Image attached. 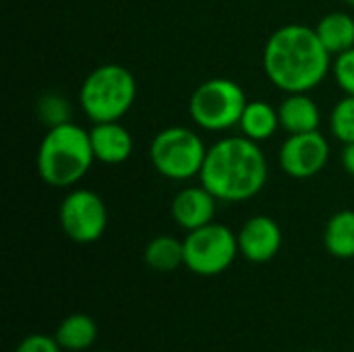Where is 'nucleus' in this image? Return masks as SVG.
I'll list each match as a JSON object with an SVG mask.
<instances>
[{
  "mask_svg": "<svg viewBox=\"0 0 354 352\" xmlns=\"http://www.w3.org/2000/svg\"><path fill=\"white\" fill-rule=\"evenodd\" d=\"M280 127L288 135L319 131L322 112L315 100L309 93H286L282 104L278 106Z\"/></svg>",
  "mask_w": 354,
  "mask_h": 352,
  "instance_id": "13",
  "label": "nucleus"
},
{
  "mask_svg": "<svg viewBox=\"0 0 354 352\" xmlns=\"http://www.w3.org/2000/svg\"><path fill=\"white\" fill-rule=\"evenodd\" d=\"M62 351L83 352L91 349L97 340V324L85 313H73L60 322L54 334Z\"/></svg>",
  "mask_w": 354,
  "mask_h": 352,
  "instance_id": "16",
  "label": "nucleus"
},
{
  "mask_svg": "<svg viewBox=\"0 0 354 352\" xmlns=\"http://www.w3.org/2000/svg\"><path fill=\"white\" fill-rule=\"evenodd\" d=\"M330 131L342 143L354 141V95H344L336 102L330 114Z\"/></svg>",
  "mask_w": 354,
  "mask_h": 352,
  "instance_id": "20",
  "label": "nucleus"
},
{
  "mask_svg": "<svg viewBox=\"0 0 354 352\" xmlns=\"http://www.w3.org/2000/svg\"><path fill=\"white\" fill-rule=\"evenodd\" d=\"M332 73L344 95H354V48L334 56Z\"/></svg>",
  "mask_w": 354,
  "mask_h": 352,
  "instance_id": "21",
  "label": "nucleus"
},
{
  "mask_svg": "<svg viewBox=\"0 0 354 352\" xmlns=\"http://www.w3.org/2000/svg\"><path fill=\"white\" fill-rule=\"evenodd\" d=\"M324 247L332 257H354V210L336 212L324 228Z\"/></svg>",
  "mask_w": 354,
  "mask_h": 352,
  "instance_id": "17",
  "label": "nucleus"
},
{
  "mask_svg": "<svg viewBox=\"0 0 354 352\" xmlns=\"http://www.w3.org/2000/svg\"><path fill=\"white\" fill-rule=\"evenodd\" d=\"M15 352H62L60 344L56 342L54 336H46V334H29L25 336Z\"/></svg>",
  "mask_w": 354,
  "mask_h": 352,
  "instance_id": "22",
  "label": "nucleus"
},
{
  "mask_svg": "<svg viewBox=\"0 0 354 352\" xmlns=\"http://www.w3.org/2000/svg\"><path fill=\"white\" fill-rule=\"evenodd\" d=\"M309 352H324V351H309Z\"/></svg>",
  "mask_w": 354,
  "mask_h": 352,
  "instance_id": "25",
  "label": "nucleus"
},
{
  "mask_svg": "<svg viewBox=\"0 0 354 352\" xmlns=\"http://www.w3.org/2000/svg\"><path fill=\"white\" fill-rule=\"evenodd\" d=\"M199 183L218 201L241 203L261 193L268 183V160L259 143L232 135L207 147Z\"/></svg>",
  "mask_w": 354,
  "mask_h": 352,
  "instance_id": "2",
  "label": "nucleus"
},
{
  "mask_svg": "<svg viewBox=\"0 0 354 352\" xmlns=\"http://www.w3.org/2000/svg\"><path fill=\"white\" fill-rule=\"evenodd\" d=\"M58 222L66 239L77 245H91L108 228V207L95 191L73 189L58 207Z\"/></svg>",
  "mask_w": 354,
  "mask_h": 352,
  "instance_id": "8",
  "label": "nucleus"
},
{
  "mask_svg": "<svg viewBox=\"0 0 354 352\" xmlns=\"http://www.w3.org/2000/svg\"><path fill=\"white\" fill-rule=\"evenodd\" d=\"M330 160V141L319 131L288 135L278 151L280 168L297 180L317 176Z\"/></svg>",
  "mask_w": 354,
  "mask_h": 352,
  "instance_id": "9",
  "label": "nucleus"
},
{
  "mask_svg": "<svg viewBox=\"0 0 354 352\" xmlns=\"http://www.w3.org/2000/svg\"><path fill=\"white\" fill-rule=\"evenodd\" d=\"M143 261L156 272H174L185 266V245L176 237L158 234L145 245Z\"/></svg>",
  "mask_w": 354,
  "mask_h": 352,
  "instance_id": "18",
  "label": "nucleus"
},
{
  "mask_svg": "<svg viewBox=\"0 0 354 352\" xmlns=\"http://www.w3.org/2000/svg\"><path fill=\"white\" fill-rule=\"evenodd\" d=\"M35 112L48 129L71 120V104L64 95H60L56 91L44 93L35 104Z\"/></svg>",
  "mask_w": 354,
  "mask_h": 352,
  "instance_id": "19",
  "label": "nucleus"
},
{
  "mask_svg": "<svg viewBox=\"0 0 354 352\" xmlns=\"http://www.w3.org/2000/svg\"><path fill=\"white\" fill-rule=\"evenodd\" d=\"M183 245L185 268L205 278L226 272L236 259V255H241L236 234L220 222H209L201 228L187 232Z\"/></svg>",
  "mask_w": 354,
  "mask_h": 352,
  "instance_id": "7",
  "label": "nucleus"
},
{
  "mask_svg": "<svg viewBox=\"0 0 354 352\" xmlns=\"http://www.w3.org/2000/svg\"><path fill=\"white\" fill-rule=\"evenodd\" d=\"M266 77L284 93H309L332 71V54L315 27L288 23L276 29L263 46Z\"/></svg>",
  "mask_w": 354,
  "mask_h": 352,
  "instance_id": "1",
  "label": "nucleus"
},
{
  "mask_svg": "<svg viewBox=\"0 0 354 352\" xmlns=\"http://www.w3.org/2000/svg\"><path fill=\"white\" fill-rule=\"evenodd\" d=\"M91 137V147L95 162L108 164V166H118L124 164L135 147L133 135L120 120H110V122H95L89 131Z\"/></svg>",
  "mask_w": 354,
  "mask_h": 352,
  "instance_id": "12",
  "label": "nucleus"
},
{
  "mask_svg": "<svg viewBox=\"0 0 354 352\" xmlns=\"http://www.w3.org/2000/svg\"><path fill=\"white\" fill-rule=\"evenodd\" d=\"M239 129L245 137L261 143L268 141L276 135V131L280 129V116H278V108H274L272 104L263 102V100H251L247 102Z\"/></svg>",
  "mask_w": 354,
  "mask_h": 352,
  "instance_id": "14",
  "label": "nucleus"
},
{
  "mask_svg": "<svg viewBox=\"0 0 354 352\" xmlns=\"http://www.w3.org/2000/svg\"><path fill=\"white\" fill-rule=\"evenodd\" d=\"M93 162L89 131L73 120L50 127L35 156L39 178L54 189H68L81 183Z\"/></svg>",
  "mask_w": 354,
  "mask_h": 352,
  "instance_id": "3",
  "label": "nucleus"
},
{
  "mask_svg": "<svg viewBox=\"0 0 354 352\" xmlns=\"http://www.w3.org/2000/svg\"><path fill=\"white\" fill-rule=\"evenodd\" d=\"M340 164H342V168H344L351 176H354V141L353 143H346V145L342 147Z\"/></svg>",
  "mask_w": 354,
  "mask_h": 352,
  "instance_id": "23",
  "label": "nucleus"
},
{
  "mask_svg": "<svg viewBox=\"0 0 354 352\" xmlns=\"http://www.w3.org/2000/svg\"><path fill=\"white\" fill-rule=\"evenodd\" d=\"M216 210H218V199L203 185L183 187L174 195L170 205L172 220L176 222V226H180L187 232L214 222Z\"/></svg>",
  "mask_w": 354,
  "mask_h": 352,
  "instance_id": "11",
  "label": "nucleus"
},
{
  "mask_svg": "<svg viewBox=\"0 0 354 352\" xmlns=\"http://www.w3.org/2000/svg\"><path fill=\"white\" fill-rule=\"evenodd\" d=\"M207 147L189 127H166L151 139L149 160L156 172L168 180L185 183L201 174Z\"/></svg>",
  "mask_w": 354,
  "mask_h": 352,
  "instance_id": "6",
  "label": "nucleus"
},
{
  "mask_svg": "<svg viewBox=\"0 0 354 352\" xmlns=\"http://www.w3.org/2000/svg\"><path fill=\"white\" fill-rule=\"evenodd\" d=\"M135 100L137 81L127 66L116 62L93 68L79 89L81 110L93 124L120 120L133 108Z\"/></svg>",
  "mask_w": 354,
  "mask_h": 352,
  "instance_id": "4",
  "label": "nucleus"
},
{
  "mask_svg": "<svg viewBox=\"0 0 354 352\" xmlns=\"http://www.w3.org/2000/svg\"><path fill=\"white\" fill-rule=\"evenodd\" d=\"M245 89L226 77H214L195 87L189 100L191 120L207 133H224L239 127L247 106Z\"/></svg>",
  "mask_w": 354,
  "mask_h": 352,
  "instance_id": "5",
  "label": "nucleus"
},
{
  "mask_svg": "<svg viewBox=\"0 0 354 352\" xmlns=\"http://www.w3.org/2000/svg\"><path fill=\"white\" fill-rule=\"evenodd\" d=\"M239 253L251 263H268L282 249V228L270 216L249 218L236 232Z\"/></svg>",
  "mask_w": 354,
  "mask_h": 352,
  "instance_id": "10",
  "label": "nucleus"
},
{
  "mask_svg": "<svg viewBox=\"0 0 354 352\" xmlns=\"http://www.w3.org/2000/svg\"><path fill=\"white\" fill-rule=\"evenodd\" d=\"M322 44L332 56H338L354 48V19L348 12L334 10L319 19L315 27Z\"/></svg>",
  "mask_w": 354,
  "mask_h": 352,
  "instance_id": "15",
  "label": "nucleus"
},
{
  "mask_svg": "<svg viewBox=\"0 0 354 352\" xmlns=\"http://www.w3.org/2000/svg\"><path fill=\"white\" fill-rule=\"evenodd\" d=\"M346 2H348V4H351V6H354V0H346Z\"/></svg>",
  "mask_w": 354,
  "mask_h": 352,
  "instance_id": "24",
  "label": "nucleus"
}]
</instances>
